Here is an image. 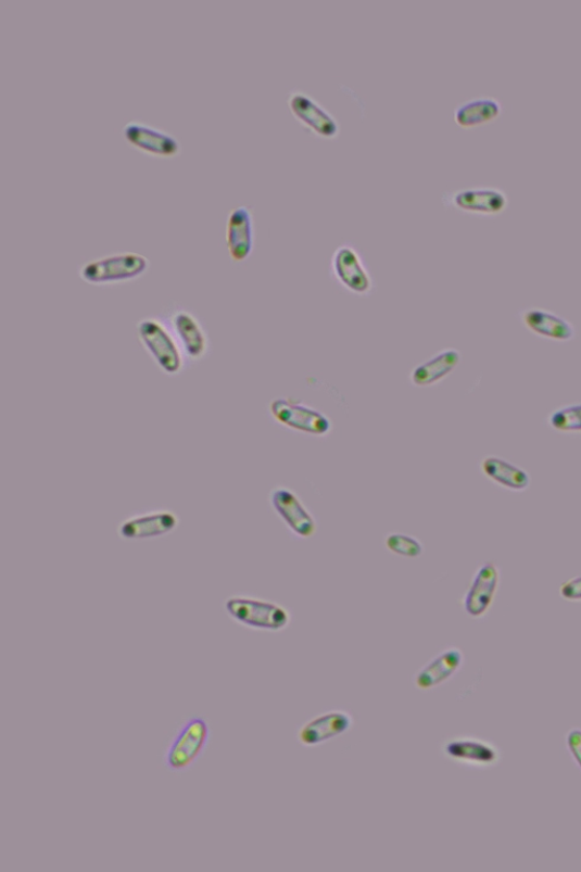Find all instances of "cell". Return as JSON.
Masks as SVG:
<instances>
[{
    "label": "cell",
    "mask_w": 581,
    "mask_h": 872,
    "mask_svg": "<svg viewBox=\"0 0 581 872\" xmlns=\"http://www.w3.org/2000/svg\"><path fill=\"white\" fill-rule=\"evenodd\" d=\"M224 611L237 624L254 631L282 632L291 624V614L282 605L244 594L226 597Z\"/></svg>",
    "instance_id": "1"
},
{
    "label": "cell",
    "mask_w": 581,
    "mask_h": 872,
    "mask_svg": "<svg viewBox=\"0 0 581 872\" xmlns=\"http://www.w3.org/2000/svg\"><path fill=\"white\" fill-rule=\"evenodd\" d=\"M137 336L147 354L165 376L181 374L187 359L167 321L144 317L137 324Z\"/></svg>",
    "instance_id": "2"
},
{
    "label": "cell",
    "mask_w": 581,
    "mask_h": 872,
    "mask_svg": "<svg viewBox=\"0 0 581 872\" xmlns=\"http://www.w3.org/2000/svg\"><path fill=\"white\" fill-rule=\"evenodd\" d=\"M212 730L205 717L192 716L182 722L164 751L163 761L172 772H184L204 756Z\"/></svg>",
    "instance_id": "3"
},
{
    "label": "cell",
    "mask_w": 581,
    "mask_h": 872,
    "mask_svg": "<svg viewBox=\"0 0 581 872\" xmlns=\"http://www.w3.org/2000/svg\"><path fill=\"white\" fill-rule=\"evenodd\" d=\"M150 262L137 253H116L85 263L79 269L80 279L90 286L106 287L139 280Z\"/></svg>",
    "instance_id": "4"
},
{
    "label": "cell",
    "mask_w": 581,
    "mask_h": 872,
    "mask_svg": "<svg viewBox=\"0 0 581 872\" xmlns=\"http://www.w3.org/2000/svg\"><path fill=\"white\" fill-rule=\"evenodd\" d=\"M268 413L280 426L302 434L324 438L333 431V421L330 417L291 397L273 399L268 405Z\"/></svg>",
    "instance_id": "5"
},
{
    "label": "cell",
    "mask_w": 581,
    "mask_h": 872,
    "mask_svg": "<svg viewBox=\"0 0 581 872\" xmlns=\"http://www.w3.org/2000/svg\"><path fill=\"white\" fill-rule=\"evenodd\" d=\"M331 273L345 291L359 296L369 295L374 280L362 253L356 245L343 243L331 257Z\"/></svg>",
    "instance_id": "6"
},
{
    "label": "cell",
    "mask_w": 581,
    "mask_h": 872,
    "mask_svg": "<svg viewBox=\"0 0 581 872\" xmlns=\"http://www.w3.org/2000/svg\"><path fill=\"white\" fill-rule=\"evenodd\" d=\"M180 517L167 508L151 509L125 517L117 526L124 541H148L166 536L180 526Z\"/></svg>",
    "instance_id": "7"
},
{
    "label": "cell",
    "mask_w": 581,
    "mask_h": 872,
    "mask_svg": "<svg viewBox=\"0 0 581 872\" xmlns=\"http://www.w3.org/2000/svg\"><path fill=\"white\" fill-rule=\"evenodd\" d=\"M288 105L293 116L314 135L333 139L341 131L337 117L306 91L294 89L288 94Z\"/></svg>",
    "instance_id": "8"
},
{
    "label": "cell",
    "mask_w": 581,
    "mask_h": 872,
    "mask_svg": "<svg viewBox=\"0 0 581 872\" xmlns=\"http://www.w3.org/2000/svg\"><path fill=\"white\" fill-rule=\"evenodd\" d=\"M274 513L280 517L286 527L299 539H311L317 532V521L299 495L290 488H274L268 496Z\"/></svg>",
    "instance_id": "9"
},
{
    "label": "cell",
    "mask_w": 581,
    "mask_h": 872,
    "mask_svg": "<svg viewBox=\"0 0 581 872\" xmlns=\"http://www.w3.org/2000/svg\"><path fill=\"white\" fill-rule=\"evenodd\" d=\"M442 754L458 764L482 769L497 766L502 758L501 750L494 743L471 735L446 738L442 743Z\"/></svg>",
    "instance_id": "10"
},
{
    "label": "cell",
    "mask_w": 581,
    "mask_h": 872,
    "mask_svg": "<svg viewBox=\"0 0 581 872\" xmlns=\"http://www.w3.org/2000/svg\"><path fill=\"white\" fill-rule=\"evenodd\" d=\"M442 202L445 206L467 213L496 215L507 208L509 198L504 190L495 187H468L445 192Z\"/></svg>",
    "instance_id": "11"
},
{
    "label": "cell",
    "mask_w": 581,
    "mask_h": 872,
    "mask_svg": "<svg viewBox=\"0 0 581 872\" xmlns=\"http://www.w3.org/2000/svg\"><path fill=\"white\" fill-rule=\"evenodd\" d=\"M122 134L126 142L150 156L169 159L181 151V143L175 136L140 121L126 123Z\"/></svg>",
    "instance_id": "12"
},
{
    "label": "cell",
    "mask_w": 581,
    "mask_h": 872,
    "mask_svg": "<svg viewBox=\"0 0 581 872\" xmlns=\"http://www.w3.org/2000/svg\"><path fill=\"white\" fill-rule=\"evenodd\" d=\"M500 582L501 571L495 563L479 566L463 599L465 612L475 619L483 618L494 604Z\"/></svg>",
    "instance_id": "13"
},
{
    "label": "cell",
    "mask_w": 581,
    "mask_h": 872,
    "mask_svg": "<svg viewBox=\"0 0 581 872\" xmlns=\"http://www.w3.org/2000/svg\"><path fill=\"white\" fill-rule=\"evenodd\" d=\"M167 323L187 361L198 363L209 355L210 337L204 326L191 312L175 311Z\"/></svg>",
    "instance_id": "14"
},
{
    "label": "cell",
    "mask_w": 581,
    "mask_h": 872,
    "mask_svg": "<svg viewBox=\"0 0 581 872\" xmlns=\"http://www.w3.org/2000/svg\"><path fill=\"white\" fill-rule=\"evenodd\" d=\"M226 244L230 258L241 264L254 252L255 219L248 206L233 208L226 220Z\"/></svg>",
    "instance_id": "15"
},
{
    "label": "cell",
    "mask_w": 581,
    "mask_h": 872,
    "mask_svg": "<svg viewBox=\"0 0 581 872\" xmlns=\"http://www.w3.org/2000/svg\"><path fill=\"white\" fill-rule=\"evenodd\" d=\"M353 726V717L345 710L336 709L320 713L303 724L296 738L302 746L313 747L339 737Z\"/></svg>",
    "instance_id": "16"
},
{
    "label": "cell",
    "mask_w": 581,
    "mask_h": 872,
    "mask_svg": "<svg viewBox=\"0 0 581 872\" xmlns=\"http://www.w3.org/2000/svg\"><path fill=\"white\" fill-rule=\"evenodd\" d=\"M464 662L465 656L459 647H447L417 671L415 686L420 691L434 690L456 675Z\"/></svg>",
    "instance_id": "17"
},
{
    "label": "cell",
    "mask_w": 581,
    "mask_h": 872,
    "mask_svg": "<svg viewBox=\"0 0 581 872\" xmlns=\"http://www.w3.org/2000/svg\"><path fill=\"white\" fill-rule=\"evenodd\" d=\"M526 329L534 334L559 342H570L576 337L573 324L567 318L544 308L533 307L521 312Z\"/></svg>",
    "instance_id": "18"
},
{
    "label": "cell",
    "mask_w": 581,
    "mask_h": 872,
    "mask_svg": "<svg viewBox=\"0 0 581 872\" xmlns=\"http://www.w3.org/2000/svg\"><path fill=\"white\" fill-rule=\"evenodd\" d=\"M462 363V353L456 347H446L435 356L417 365L411 372V382L416 388H429L445 380Z\"/></svg>",
    "instance_id": "19"
},
{
    "label": "cell",
    "mask_w": 581,
    "mask_h": 872,
    "mask_svg": "<svg viewBox=\"0 0 581 872\" xmlns=\"http://www.w3.org/2000/svg\"><path fill=\"white\" fill-rule=\"evenodd\" d=\"M481 470L490 481L513 492H523L532 484L527 470L497 456L485 457L481 462Z\"/></svg>",
    "instance_id": "20"
},
{
    "label": "cell",
    "mask_w": 581,
    "mask_h": 872,
    "mask_svg": "<svg viewBox=\"0 0 581 872\" xmlns=\"http://www.w3.org/2000/svg\"><path fill=\"white\" fill-rule=\"evenodd\" d=\"M502 112V104L497 98L479 96L467 99L453 111L454 121L463 128L482 126L495 119Z\"/></svg>",
    "instance_id": "21"
},
{
    "label": "cell",
    "mask_w": 581,
    "mask_h": 872,
    "mask_svg": "<svg viewBox=\"0 0 581 872\" xmlns=\"http://www.w3.org/2000/svg\"><path fill=\"white\" fill-rule=\"evenodd\" d=\"M548 427L560 433H581V403L553 410L547 417Z\"/></svg>",
    "instance_id": "22"
},
{
    "label": "cell",
    "mask_w": 581,
    "mask_h": 872,
    "mask_svg": "<svg viewBox=\"0 0 581 872\" xmlns=\"http://www.w3.org/2000/svg\"><path fill=\"white\" fill-rule=\"evenodd\" d=\"M387 549L393 555L416 559L424 554V544L415 536L403 533H390L386 538Z\"/></svg>",
    "instance_id": "23"
},
{
    "label": "cell",
    "mask_w": 581,
    "mask_h": 872,
    "mask_svg": "<svg viewBox=\"0 0 581 872\" xmlns=\"http://www.w3.org/2000/svg\"><path fill=\"white\" fill-rule=\"evenodd\" d=\"M563 599L569 603H581V576L574 577L560 586Z\"/></svg>",
    "instance_id": "24"
},
{
    "label": "cell",
    "mask_w": 581,
    "mask_h": 872,
    "mask_svg": "<svg viewBox=\"0 0 581 872\" xmlns=\"http://www.w3.org/2000/svg\"><path fill=\"white\" fill-rule=\"evenodd\" d=\"M568 750L581 769V729H571L566 736Z\"/></svg>",
    "instance_id": "25"
}]
</instances>
